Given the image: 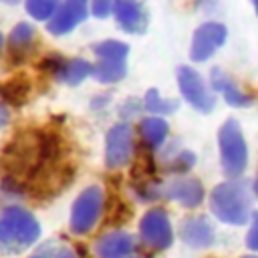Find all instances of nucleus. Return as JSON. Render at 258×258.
Returning <instances> with one entry per match:
<instances>
[{
	"label": "nucleus",
	"instance_id": "1",
	"mask_svg": "<svg viewBox=\"0 0 258 258\" xmlns=\"http://www.w3.org/2000/svg\"><path fill=\"white\" fill-rule=\"evenodd\" d=\"M250 183L236 177L218 183L210 191L212 214L228 226H244L252 220V191Z\"/></svg>",
	"mask_w": 258,
	"mask_h": 258
},
{
	"label": "nucleus",
	"instance_id": "2",
	"mask_svg": "<svg viewBox=\"0 0 258 258\" xmlns=\"http://www.w3.org/2000/svg\"><path fill=\"white\" fill-rule=\"evenodd\" d=\"M40 236L38 220L20 206H10L0 214V252L20 254Z\"/></svg>",
	"mask_w": 258,
	"mask_h": 258
},
{
	"label": "nucleus",
	"instance_id": "3",
	"mask_svg": "<svg viewBox=\"0 0 258 258\" xmlns=\"http://www.w3.org/2000/svg\"><path fill=\"white\" fill-rule=\"evenodd\" d=\"M218 145H220V161L222 169L230 179L240 177L248 165V145L240 123L236 119L224 121L218 131Z\"/></svg>",
	"mask_w": 258,
	"mask_h": 258
},
{
	"label": "nucleus",
	"instance_id": "4",
	"mask_svg": "<svg viewBox=\"0 0 258 258\" xmlns=\"http://www.w3.org/2000/svg\"><path fill=\"white\" fill-rule=\"evenodd\" d=\"M103 212V189L99 185H89L85 187L79 198L73 204L71 210V230L75 234H89Z\"/></svg>",
	"mask_w": 258,
	"mask_h": 258
},
{
	"label": "nucleus",
	"instance_id": "5",
	"mask_svg": "<svg viewBox=\"0 0 258 258\" xmlns=\"http://www.w3.org/2000/svg\"><path fill=\"white\" fill-rule=\"evenodd\" d=\"M139 236L151 250H167L173 244V228L163 208H151L139 222Z\"/></svg>",
	"mask_w": 258,
	"mask_h": 258
},
{
	"label": "nucleus",
	"instance_id": "6",
	"mask_svg": "<svg viewBox=\"0 0 258 258\" xmlns=\"http://www.w3.org/2000/svg\"><path fill=\"white\" fill-rule=\"evenodd\" d=\"M177 85L181 91V97L198 111L202 113H210L216 105L214 95L210 93V89L206 87L202 75L191 69V67H179L177 69Z\"/></svg>",
	"mask_w": 258,
	"mask_h": 258
},
{
	"label": "nucleus",
	"instance_id": "7",
	"mask_svg": "<svg viewBox=\"0 0 258 258\" xmlns=\"http://www.w3.org/2000/svg\"><path fill=\"white\" fill-rule=\"evenodd\" d=\"M133 153V131L127 123H117L105 137V165L109 169H121L129 163Z\"/></svg>",
	"mask_w": 258,
	"mask_h": 258
},
{
	"label": "nucleus",
	"instance_id": "8",
	"mask_svg": "<svg viewBox=\"0 0 258 258\" xmlns=\"http://www.w3.org/2000/svg\"><path fill=\"white\" fill-rule=\"evenodd\" d=\"M228 30L222 22H204L196 28L194 38H191V48H189V56L194 62H204L208 60L224 42H226Z\"/></svg>",
	"mask_w": 258,
	"mask_h": 258
},
{
	"label": "nucleus",
	"instance_id": "9",
	"mask_svg": "<svg viewBox=\"0 0 258 258\" xmlns=\"http://www.w3.org/2000/svg\"><path fill=\"white\" fill-rule=\"evenodd\" d=\"M157 198L173 200L183 208H198L204 198V185L196 177H173L165 183H157Z\"/></svg>",
	"mask_w": 258,
	"mask_h": 258
},
{
	"label": "nucleus",
	"instance_id": "10",
	"mask_svg": "<svg viewBox=\"0 0 258 258\" xmlns=\"http://www.w3.org/2000/svg\"><path fill=\"white\" fill-rule=\"evenodd\" d=\"M87 10H89V0H64L54 12V16L48 20L46 26L48 32L54 36L71 32L79 22L87 18Z\"/></svg>",
	"mask_w": 258,
	"mask_h": 258
},
{
	"label": "nucleus",
	"instance_id": "11",
	"mask_svg": "<svg viewBox=\"0 0 258 258\" xmlns=\"http://www.w3.org/2000/svg\"><path fill=\"white\" fill-rule=\"evenodd\" d=\"M179 238L191 248H210L216 242V230L206 216H191L181 222Z\"/></svg>",
	"mask_w": 258,
	"mask_h": 258
},
{
	"label": "nucleus",
	"instance_id": "12",
	"mask_svg": "<svg viewBox=\"0 0 258 258\" xmlns=\"http://www.w3.org/2000/svg\"><path fill=\"white\" fill-rule=\"evenodd\" d=\"M113 14L125 32L141 34L147 28V12L137 0H115Z\"/></svg>",
	"mask_w": 258,
	"mask_h": 258
},
{
	"label": "nucleus",
	"instance_id": "13",
	"mask_svg": "<svg viewBox=\"0 0 258 258\" xmlns=\"http://www.w3.org/2000/svg\"><path fill=\"white\" fill-rule=\"evenodd\" d=\"M210 83H212L214 91L224 95V101L230 107H250L252 105V97L246 91H242L240 85L230 75H226L222 69H212Z\"/></svg>",
	"mask_w": 258,
	"mask_h": 258
},
{
	"label": "nucleus",
	"instance_id": "14",
	"mask_svg": "<svg viewBox=\"0 0 258 258\" xmlns=\"http://www.w3.org/2000/svg\"><path fill=\"white\" fill-rule=\"evenodd\" d=\"M135 248V240L127 232H109L101 236L95 244V254L99 258H127Z\"/></svg>",
	"mask_w": 258,
	"mask_h": 258
},
{
	"label": "nucleus",
	"instance_id": "15",
	"mask_svg": "<svg viewBox=\"0 0 258 258\" xmlns=\"http://www.w3.org/2000/svg\"><path fill=\"white\" fill-rule=\"evenodd\" d=\"M89 75H93V64L85 58H71L62 60L58 69L54 71V79L67 85H79L83 83Z\"/></svg>",
	"mask_w": 258,
	"mask_h": 258
},
{
	"label": "nucleus",
	"instance_id": "16",
	"mask_svg": "<svg viewBox=\"0 0 258 258\" xmlns=\"http://www.w3.org/2000/svg\"><path fill=\"white\" fill-rule=\"evenodd\" d=\"M139 133H141L143 143L149 149H157L165 143L167 133H169V125L161 117H145L139 123Z\"/></svg>",
	"mask_w": 258,
	"mask_h": 258
},
{
	"label": "nucleus",
	"instance_id": "17",
	"mask_svg": "<svg viewBox=\"0 0 258 258\" xmlns=\"http://www.w3.org/2000/svg\"><path fill=\"white\" fill-rule=\"evenodd\" d=\"M34 34H36V30H34L32 24H28V22L16 24L12 28V32H10V38H8L10 52L12 54H24V52H28V48H30V44L34 40Z\"/></svg>",
	"mask_w": 258,
	"mask_h": 258
},
{
	"label": "nucleus",
	"instance_id": "18",
	"mask_svg": "<svg viewBox=\"0 0 258 258\" xmlns=\"http://www.w3.org/2000/svg\"><path fill=\"white\" fill-rule=\"evenodd\" d=\"M125 73H127L125 60H105V58H101L93 67V75L101 83H117L125 77Z\"/></svg>",
	"mask_w": 258,
	"mask_h": 258
},
{
	"label": "nucleus",
	"instance_id": "19",
	"mask_svg": "<svg viewBox=\"0 0 258 258\" xmlns=\"http://www.w3.org/2000/svg\"><path fill=\"white\" fill-rule=\"evenodd\" d=\"M28 89H30V85L26 83V79H22V77L8 79L6 83L0 85V97L10 105H22L28 97Z\"/></svg>",
	"mask_w": 258,
	"mask_h": 258
},
{
	"label": "nucleus",
	"instance_id": "20",
	"mask_svg": "<svg viewBox=\"0 0 258 258\" xmlns=\"http://www.w3.org/2000/svg\"><path fill=\"white\" fill-rule=\"evenodd\" d=\"M143 107L147 113H155V115H171L177 111L179 103L177 101H171V99H163L159 95L157 89H149L145 93V99H143Z\"/></svg>",
	"mask_w": 258,
	"mask_h": 258
},
{
	"label": "nucleus",
	"instance_id": "21",
	"mask_svg": "<svg viewBox=\"0 0 258 258\" xmlns=\"http://www.w3.org/2000/svg\"><path fill=\"white\" fill-rule=\"evenodd\" d=\"M93 52L105 60H125V56L129 54V46L121 40H103L93 46Z\"/></svg>",
	"mask_w": 258,
	"mask_h": 258
},
{
	"label": "nucleus",
	"instance_id": "22",
	"mask_svg": "<svg viewBox=\"0 0 258 258\" xmlns=\"http://www.w3.org/2000/svg\"><path fill=\"white\" fill-rule=\"evenodd\" d=\"M163 163H165V169L171 171V173H185V171H189L194 167L196 155L191 151H187V149H177V153L165 157Z\"/></svg>",
	"mask_w": 258,
	"mask_h": 258
},
{
	"label": "nucleus",
	"instance_id": "23",
	"mask_svg": "<svg viewBox=\"0 0 258 258\" xmlns=\"http://www.w3.org/2000/svg\"><path fill=\"white\" fill-rule=\"evenodd\" d=\"M58 10V0H26V12L36 20H48Z\"/></svg>",
	"mask_w": 258,
	"mask_h": 258
},
{
	"label": "nucleus",
	"instance_id": "24",
	"mask_svg": "<svg viewBox=\"0 0 258 258\" xmlns=\"http://www.w3.org/2000/svg\"><path fill=\"white\" fill-rule=\"evenodd\" d=\"M246 246H248V250L258 252V210L252 214L250 228H248V234H246Z\"/></svg>",
	"mask_w": 258,
	"mask_h": 258
},
{
	"label": "nucleus",
	"instance_id": "25",
	"mask_svg": "<svg viewBox=\"0 0 258 258\" xmlns=\"http://www.w3.org/2000/svg\"><path fill=\"white\" fill-rule=\"evenodd\" d=\"M113 0H93V6H91V10H93V14L95 16H99V18H107L111 12H113Z\"/></svg>",
	"mask_w": 258,
	"mask_h": 258
},
{
	"label": "nucleus",
	"instance_id": "26",
	"mask_svg": "<svg viewBox=\"0 0 258 258\" xmlns=\"http://www.w3.org/2000/svg\"><path fill=\"white\" fill-rule=\"evenodd\" d=\"M56 242H48L44 246H40L30 258H56Z\"/></svg>",
	"mask_w": 258,
	"mask_h": 258
},
{
	"label": "nucleus",
	"instance_id": "27",
	"mask_svg": "<svg viewBox=\"0 0 258 258\" xmlns=\"http://www.w3.org/2000/svg\"><path fill=\"white\" fill-rule=\"evenodd\" d=\"M56 258H77V254H75V250H73L71 246L58 244V246H56Z\"/></svg>",
	"mask_w": 258,
	"mask_h": 258
},
{
	"label": "nucleus",
	"instance_id": "28",
	"mask_svg": "<svg viewBox=\"0 0 258 258\" xmlns=\"http://www.w3.org/2000/svg\"><path fill=\"white\" fill-rule=\"evenodd\" d=\"M6 123H8V111H6V107L0 103V129H2Z\"/></svg>",
	"mask_w": 258,
	"mask_h": 258
},
{
	"label": "nucleus",
	"instance_id": "29",
	"mask_svg": "<svg viewBox=\"0 0 258 258\" xmlns=\"http://www.w3.org/2000/svg\"><path fill=\"white\" fill-rule=\"evenodd\" d=\"M242 258H258V252H254V254H246V256H242Z\"/></svg>",
	"mask_w": 258,
	"mask_h": 258
},
{
	"label": "nucleus",
	"instance_id": "30",
	"mask_svg": "<svg viewBox=\"0 0 258 258\" xmlns=\"http://www.w3.org/2000/svg\"><path fill=\"white\" fill-rule=\"evenodd\" d=\"M254 2V8H256V14H258V0H252Z\"/></svg>",
	"mask_w": 258,
	"mask_h": 258
},
{
	"label": "nucleus",
	"instance_id": "31",
	"mask_svg": "<svg viewBox=\"0 0 258 258\" xmlns=\"http://www.w3.org/2000/svg\"><path fill=\"white\" fill-rule=\"evenodd\" d=\"M0 48H2V34H0Z\"/></svg>",
	"mask_w": 258,
	"mask_h": 258
},
{
	"label": "nucleus",
	"instance_id": "32",
	"mask_svg": "<svg viewBox=\"0 0 258 258\" xmlns=\"http://www.w3.org/2000/svg\"><path fill=\"white\" fill-rule=\"evenodd\" d=\"M127 258H137V256H127Z\"/></svg>",
	"mask_w": 258,
	"mask_h": 258
}]
</instances>
